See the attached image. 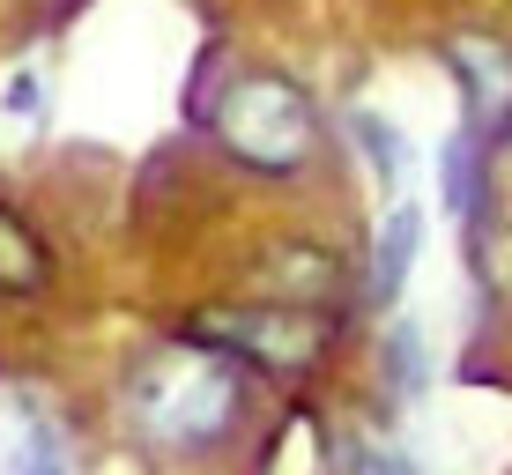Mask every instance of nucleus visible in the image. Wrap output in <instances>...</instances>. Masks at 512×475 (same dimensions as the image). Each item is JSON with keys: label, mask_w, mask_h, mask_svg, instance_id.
Returning a JSON list of instances; mask_svg holds the SVG:
<instances>
[{"label": "nucleus", "mask_w": 512, "mask_h": 475, "mask_svg": "<svg viewBox=\"0 0 512 475\" xmlns=\"http://www.w3.org/2000/svg\"><path fill=\"white\" fill-rule=\"evenodd\" d=\"M127 416L156 446H216L238 416V364L208 342L149 349L127 379Z\"/></svg>", "instance_id": "nucleus-1"}, {"label": "nucleus", "mask_w": 512, "mask_h": 475, "mask_svg": "<svg viewBox=\"0 0 512 475\" xmlns=\"http://www.w3.org/2000/svg\"><path fill=\"white\" fill-rule=\"evenodd\" d=\"M208 127H216V142L238 156V164L253 171H297L312 156V104L297 82L282 75H238L231 90L216 97V112H208Z\"/></svg>", "instance_id": "nucleus-2"}, {"label": "nucleus", "mask_w": 512, "mask_h": 475, "mask_svg": "<svg viewBox=\"0 0 512 475\" xmlns=\"http://www.w3.org/2000/svg\"><path fill=\"white\" fill-rule=\"evenodd\" d=\"M193 342H223V357L297 372V364H312L327 349V320H312L305 305H245V312H208L193 327Z\"/></svg>", "instance_id": "nucleus-3"}, {"label": "nucleus", "mask_w": 512, "mask_h": 475, "mask_svg": "<svg viewBox=\"0 0 512 475\" xmlns=\"http://www.w3.org/2000/svg\"><path fill=\"white\" fill-rule=\"evenodd\" d=\"M453 67H461V82H468V119L475 127H505L512 119V45L453 38Z\"/></svg>", "instance_id": "nucleus-4"}, {"label": "nucleus", "mask_w": 512, "mask_h": 475, "mask_svg": "<svg viewBox=\"0 0 512 475\" xmlns=\"http://www.w3.org/2000/svg\"><path fill=\"white\" fill-rule=\"evenodd\" d=\"M416 238H423V216L416 208H394L386 231H379V253H372V297L379 305L401 290V275H409V260H416Z\"/></svg>", "instance_id": "nucleus-5"}, {"label": "nucleus", "mask_w": 512, "mask_h": 475, "mask_svg": "<svg viewBox=\"0 0 512 475\" xmlns=\"http://www.w3.org/2000/svg\"><path fill=\"white\" fill-rule=\"evenodd\" d=\"M268 283H275L282 297H334V260L312 253V245H275Z\"/></svg>", "instance_id": "nucleus-6"}, {"label": "nucleus", "mask_w": 512, "mask_h": 475, "mask_svg": "<svg viewBox=\"0 0 512 475\" xmlns=\"http://www.w3.org/2000/svg\"><path fill=\"white\" fill-rule=\"evenodd\" d=\"M45 283V253L15 216H0V290H38Z\"/></svg>", "instance_id": "nucleus-7"}, {"label": "nucleus", "mask_w": 512, "mask_h": 475, "mask_svg": "<svg viewBox=\"0 0 512 475\" xmlns=\"http://www.w3.org/2000/svg\"><path fill=\"white\" fill-rule=\"evenodd\" d=\"M386 372H394V394H401V401L423 394V372H431V364H423V334H416V327H394V334H386Z\"/></svg>", "instance_id": "nucleus-8"}, {"label": "nucleus", "mask_w": 512, "mask_h": 475, "mask_svg": "<svg viewBox=\"0 0 512 475\" xmlns=\"http://www.w3.org/2000/svg\"><path fill=\"white\" fill-rule=\"evenodd\" d=\"M8 475H60V461H52V438H45V431H30L23 446H15Z\"/></svg>", "instance_id": "nucleus-9"}, {"label": "nucleus", "mask_w": 512, "mask_h": 475, "mask_svg": "<svg viewBox=\"0 0 512 475\" xmlns=\"http://www.w3.org/2000/svg\"><path fill=\"white\" fill-rule=\"evenodd\" d=\"M8 104H15V112H30V104H38V82H30V75L8 82Z\"/></svg>", "instance_id": "nucleus-10"}]
</instances>
